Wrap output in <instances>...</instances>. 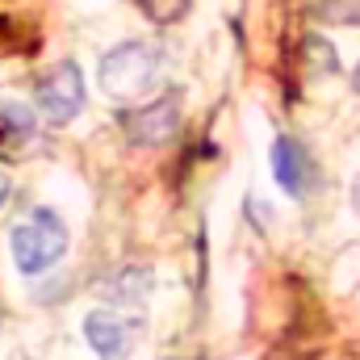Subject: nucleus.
Here are the masks:
<instances>
[{
	"mask_svg": "<svg viewBox=\"0 0 360 360\" xmlns=\"http://www.w3.org/2000/svg\"><path fill=\"white\" fill-rule=\"evenodd\" d=\"M352 84H356V92H360V63H356V72H352Z\"/></svg>",
	"mask_w": 360,
	"mask_h": 360,
	"instance_id": "ddd939ff",
	"label": "nucleus"
},
{
	"mask_svg": "<svg viewBox=\"0 0 360 360\" xmlns=\"http://www.w3.org/2000/svg\"><path fill=\"white\" fill-rule=\"evenodd\" d=\"M143 4V13L155 21V25H172L184 17V8H188V0H139Z\"/></svg>",
	"mask_w": 360,
	"mask_h": 360,
	"instance_id": "6e6552de",
	"label": "nucleus"
},
{
	"mask_svg": "<svg viewBox=\"0 0 360 360\" xmlns=\"http://www.w3.org/2000/svg\"><path fill=\"white\" fill-rule=\"evenodd\" d=\"M310 155H306V147L297 143V139H276L272 143V176L276 184L289 193V197H306V188H310Z\"/></svg>",
	"mask_w": 360,
	"mask_h": 360,
	"instance_id": "423d86ee",
	"label": "nucleus"
},
{
	"mask_svg": "<svg viewBox=\"0 0 360 360\" xmlns=\"http://www.w3.org/2000/svg\"><path fill=\"white\" fill-rule=\"evenodd\" d=\"M38 109H42V117L55 122V126L72 122V117L84 109V76H80L76 63L63 59V63H55V68L38 80Z\"/></svg>",
	"mask_w": 360,
	"mask_h": 360,
	"instance_id": "20e7f679",
	"label": "nucleus"
},
{
	"mask_svg": "<svg viewBox=\"0 0 360 360\" xmlns=\"http://www.w3.org/2000/svg\"><path fill=\"white\" fill-rule=\"evenodd\" d=\"M147 293H151V269H139V264H130V269L113 272V281H105V297H113V302H126V306L143 302Z\"/></svg>",
	"mask_w": 360,
	"mask_h": 360,
	"instance_id": "0eeeda50",
	"label": "nucleus"
},
{
	"mask_svg": "<svg viewBox=\"0 0 360 360\" xmlns=\"http://www.w3.org/2000/svg\"><path fill=\"white\" fill-rule=\"evenodd\" d=\"M0 117H4V126H8V130L17 126V134H30V130H34V117H30V109H25V105H0Z\"/></svg>",
	"mask_w": 360,
	"mask_h": 360,
	"instance_id": "9d476101",
	"label": "nucleus"
},
{
	"mask_svg": "<svg viewBox=\"0 0 360 360\" xmlns=\"http://www.w3.org/2000/svg\"><path fill=\"white\" fill-rule=\"evenodd\" d=\"M8 252H13V264L25 272V276H38V272L55 269L68 252V226L55 210L38 205L25 222H17L8 231Z\"/></svg>",
	"mask_w": 360,
	"mask_h": 360,
	"instance_id": "f03ea898",
	"label": "nucleus"
},
{
	"mask_svg": "<svg viewBox=\"0 0 360 360\" xmlns=\"http://www.w3.org/2000/svg\"><path fill=\"white\" fill-rule=\"evenodd\" d=\"M164 55L155 42H122L101 59V89L117 105L147 101V92L160 89Z\"/></svg>",
	"mask_w": 360,
	"mask_h": 360,
	"instance_id": "f257e3e1",
	"label": "nucleus"
},
{
	"mask_svg": "<svg viewBox=\"0 0 360 360\" xmlns=\"http://www.w3.org/2000/svg\"><path fill=\"white\" fill-rule=\"evenodd\" d=\"M4 201H8V176L0 172V205H4Z\"/></svg>",
	"mask_w": 360,
	"mask_h": 360,
	"instance_id": "9b49d317",
	"label": "nucleus"
},
{
	"mask_svg": "<svg viewBox=\"0 0 360 360\" xmlns=\"http://www.w3.org/2000/svg\"><path fill=\"white\" fill-rule=\"evenodd\" d=\"M176 130H180V101L172 92H164L160 101H151L134 113H126V134H130L134 147H160Z\"/></svg>",
	"mask_w": 360,
	"mask_h": 360,
	"instance_id": "39448f33",
	"label": "nucleus"
},
{
	"mask_svg": "<svg viewBox=\"0 0 360 360\" xmlns=\"http://www.w3.org/2000/svg\"><path fill=\"white\" fill-rule=\"evenodd\" d=\"M352 210L360 214V176H356V184H352Z\"/></svg>",
	"mask_w": 360,
	"mask_h": 360,
	"instance_id": "f8f14e48",
	"label": "nucleus"
},
{
	"mask_svg": "<svg viewBox=\"0 0 360 360\" xmlns=\"http://www.w3.org/2000/svg\"><path fill=\"white\" fill-rule=\"evenodd\" d=\"M143 335V319L139 314H122V310H92L84 319V340L92 344V352L101 360H126L134 352Z\"/></svg>",
	"mask_w": 360,
	"mask_h": 360,
	"instance_id": "7ed1b4c3",
	"label": "nucleus"
},
{
	"mask_svg": "<svg viewBox=\"0 0 360 360\" xmlns=\"http://www.w3.org/2000/svg\"><path fill=\"white\" fill-rule=\"evenodd\" d=\"M306 59H310V72H319V76L335 72V51L327 38H306Z\"/></svg>",
	"mask_w": 360,
	"mask_h": 360,
	"instance_id": "1a4fd4ad",
	"label": "nucleus"
}]
</instances>
